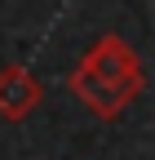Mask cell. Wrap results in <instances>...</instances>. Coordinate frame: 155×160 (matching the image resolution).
Returning <instances> with one entry per match:
<instances>
[{"label": "cell", "instance_id": "obj_1", "mask_svg": "<svg viewBox=\"0 0 155 160\" xmlns=\"http://www.w3.org/2000/svg\"><path fill=\"white\" fill-rule=\"evenodd\" d=\"M80 62L93 71V76H102L106 85H115L120 93H129V98H138L142 89H146V76H142V58L133 53V45L124 36H102L98 45H93Z\"/></svg>", "mask_w": 155, "mask_h": 160}, {"label": "cell", "instance_id": "obj_2", "mask_svg": "<svg viewBox=\"0 0 155 160\" xmlns=\"http://www.w3.org/2000/svg\"><path fill=\"white\" fill-rule=\"evenodd\" d=\"M40 102H45V85L27 67H18V62L0 67V120L18 125V120H27Z\"/></svg>", "mask_w": 155, "mask_h": 160}, {"label": "cell", "instance_id": "obj_3", "mask_svg": "<svg viewBox=\"0 0 155 160\" xmlns=\"http://www.w3.org/2000/svg\"><path fill=\"white\" fill-rule=\"evenodd\" d=\"M67 85H71V93L80 98V102H84L93 116H98V120H115V116H120V111L133 102L129 93H120L115 85H106L102 76H93L84 62H75V71L67 76Z\"/></svg>", "mask_w": 155, "mask_h": 160}]
</instances>
